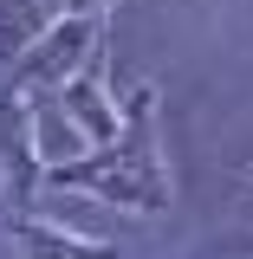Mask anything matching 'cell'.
Returning <instances> with one entry per match:
<instances>
[{"instance_id": "cell-1", "label": "cell", "mask_w": 253, "mask_h": 259, "mask_svg": "<svg viewBox=\"0 0 253 259\" xmlns=\"http://www.w3.org/2000/svg\"><path fill=\"white\" fill-rule=\"evenodd\" d=\"M46 188L91 194V201H111L130 214H169V175H162V149H156V91L136 84L124 104V130L111 143H91L71 162H52Z\"/></svg>"}, {"instance_id": "cell-2", "label": "cell", "mask_w": 253, "mask_h": 259, "mask_svg": "<svg viewBox=\"0 0 253 259\" xmlns=\"http://www.w3.org/2000/svg\"><path fill=\"white\" fill-rule=\"evenodd\" d=\"M97 39H104V13H65L59 26H46L20 59L7 65V84H20V91H59L65 78H78L91 65Z\"/></svg>"}, {"instance_id": "cell-3", "label": "cell", "mask_w": 253, "mask_h": 259, "mask_svg": "<svg viewBox=\"0 0 253 259\" xmlns=\"http://www.w3.org/2000/svg\"><path fill=\"white\" fill-rule=\"evenodd\" d=\"M0 182L13 194H32L46 182L39 123H32V91H20V84H0Z\"/></svg>"}, {"instance_id": "cell-4", "label": "cell", "mask_w": 253, "mask_h": 259, "mask_svg": "<svg viewBox=\"0 0 253 259\" xmlns=\"http://www.w3.org/2000/svg\"><path fill=\"white\" fill-rule=\"evenodd\" d=\"M7 246L20 259H117L104 240H78V233H65L52 221H32V214H13L7 221Z\"/></svg>"}, {"instance_id": "cell-5", "label": "cell", "mask_w": 253, "mask_h": 259, "mask_svg": "<svg viewBox=\"0 0 253 259\" xmlns=\"http://www.w3.org/2000/svg\"><path fill=\"white\" fill-rule=\"evenodd\" d=\"M59 104H65V117L85 130V143H111V136L124 130V110L104 97V84L91 78V65H85L78 78H65V84H59Z\"/></svg>"}, {"instance_id": "cell-6", "label": "cell", "mask_w": 253, "mask_h": 259, "mask_svg": "<svg viewBox=\"0 0 253 259\" xmlns=\"http://www.w3.org/2000/svg\"><path fill=\"white\" fill-rule=\"evenodd\" d=\"M65 20V0H0V65H13L46 26Z\"/></svg>"}]
</instances>
